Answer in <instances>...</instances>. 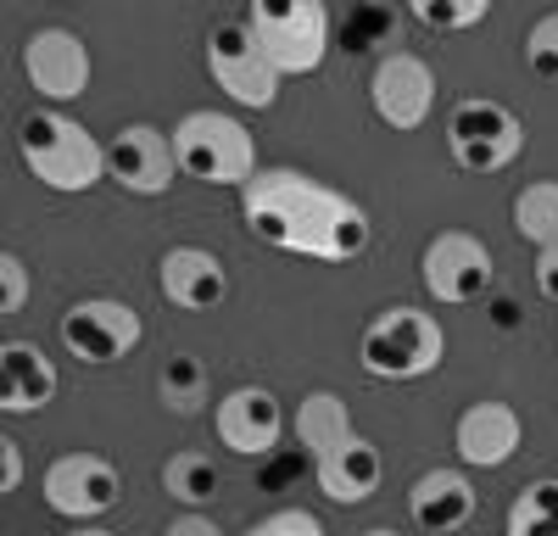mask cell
Instances as JSON below:
<instances>
[{
    "mask_svg": "<svg viewBox=\"0 0 558 536\" xmlns=\"http://www.w3.org/2000/svg\"><path fill=\"white\" fill-rule=\"evenodd\" d=\"M173 157L179 173L202 179V185H241L257 173V146L241 118L229 112H184L173 129Z\"/></svg>",
    "mask_w": 558,
    "mask_h": 536,
    "instance_id": "cell-4",
    "label": "cell"
},
{
    "mask_svg": "<svg viewBox=\"0 0 558 536\" xmlns=\"http://www.w3.org/2000/svg\"><path fill=\"white\" fill-rule=\"evenodd\" d=\"M363 536H402V531H391V525H375V531H363Z\"/></svg>",
    "mask_w": 558,
    "mask_h": 536,
    "instance_id": "cell-34",
    "label": "cell"
},
{
    "mask_svg": "<svg viewBox=\"0 0 558 536\" xmlns=\"http://www.w3.org/2000/svg\"><path fill=\"white\" fill-rule=\"evenodd\" d=\"M23 486V447L7 436L0 441V491H17Z\"/></svg>",
    "mask_w": 558,
    "mask_h": 536,
    "instance_id": "cell-31",
    "label": "cell"
},
{
    "mask_svg": "<svg viewBox=\"0 0 558 536\" xmlns=\"http://www.w3.org/2000/svg\"><path fill=\"white\" fill-rule=\"evenodd\" d=\"M140 336H146L140 313L112 296H89L62 313V346L78 364H118V357H129L140 346Z\"/></svg>",
    "mask_w": 558,
    "mask_h": 536,
    "instance_id": "cell-9",
    "label": "cell"
},
{
    "mask_svg": "<svg viewBox=\"0 0 558 536\" xmlns=\"http://www.w3.org/2000/svg\"><path fill=\"white\" fill-rule=\"evenodd\" d=\"M157 391H162V402H168L173 414H196L202 402H207V369H202V357L173 352L168 364H162V375H157Z\"/></svg>",
    "mask_w": 558,
    "mask_h": 536,
    "instance_id": "cell-23",
    "label": "cell"
},
{
    "mask_svg": "<svg viewBox=\"0 0 558 536\" xmlns=\"http://www.w3.org/2000/svg\"><path fill=\"white\" fill-rule=\"evenodd\" d=\"M508 536H558V525L542 520L525 498H514V509H508Z\"/></svg>",
    "mask_w": 558,
    "mask_h": 536,
    "instance_id": "cell-28",
    "label": "cell"
},
{
    "mask_svg": "<svg viewBox=\"0 0 558 536\" xmlns=\"http://www.w3.org/2000/svg\"><path fill=\"white\" fill-rule=\"evenodd\" d=\"M28 291H34L28 263H23L17 252H7V257H0V313H17V307L28 302Z\"/></svg>",
    "mask_w": 558,
    "mask_h": 536,
    "instance_id": "cell-27",
    "label": "cell"
},
{
    "mask_svg": "<svg viewBox=\"0 0 558 536\" xmlns=\"http://www.w3.org/2000/svg\"><path fill=\"white\" fill-rule=\"evenodd\" d=\"M447 151H452L458 168H470V173H502L525 151V123L502 101L470 96V101H458L452 118H447Z\"/></svg>",
    "mask_w": 558,
    "mask_h": 536,
    "instance_id": "cell-6",
    "label": "cell"
},
{
    "mask_svg": "<svg viewBox=\"0 0 558 536\" xmlns=\"http://www.w3.org/2000/svg\"><path fill=\"white\" fill-rule=\"evenodd\" d=\"M157 285L173 307L184 313H207L229 296V275H223V263L202 246H173L162 263H157Z\"/></svg>",
    "mask_w": 558,
    "mask_h": 536,
    "instance_id": "cell-17",
    "label": "cell"
},
{
    "mask_svg": "<svg viewBox=\"0 0 558 536\" xmlns=\"http://www.w3.org/2000/svg\"><path fill=\"white\" fill-rule=\"evenodd\" d=\"M246 28L279 78L313 73L330 51V7H318V0H257L246 12Z\"/></svg>",
    "mask_w": 558,
    "mask_h": 536,
    "instance_id": "cell-5",
    "label": "cell"
},
{
    "mask_svg": "<svg viewBox=\"0 0 558 536\" xmlns=\"http://www.w3.org/2000/svg\"><path fill=\"white\" fill-rule=\"evenodd\" d=\"M241 218L263 246L313 263H357L375 241L368 212L302 168H257L241 191Z\"/></svg>",
    "mask_w": 558,
    "mask_h": 536,
    "instance_id": "cell-1",
    "label": "cell"
},
{
    "mask_svg": "<svg viewBox=\"0 0 558 536\" xmlns=\"http://www.w3.org/2000/svg\"><path fill=\"white\" fill-rule=\"evenodd\" d=\"M39 491L62 520H96L123 498V480L101 453H62L51 470H45Z\"/></svg>",
    "mask_w": 558,
    "mask_h": 536,
    "instance_id": "cell-12",
    "label": "cell"
},
{
    "mask_svg": "<svg viewBox=\"0 0 558 536\" xmlns=\"http://www.w3.org/2000/svg\"><path fill=\"white\" fill-rule=\"evenodd\" d=\"M418 280L425 291L447 307H463V302H481L497 280V263H492V246L470 230H441L425 257H418Z\"/></svg>",
    "mask_w": 558,
    "mask_h": 536,
    "instance_id": "cell-8",
    "label": "cell"
},
{
    "mask_svg": "<svg viewBox=\"0 0 558 536\" xmlns=\"http://www.w3.org/2000/svg\"><path fill=\"white\" fill-rule=\"evenodd\" d=\"M162 486H168V498H179L184 509H202L218 498V464L207 453H173L162 464Z\"/></svg>",
    "mask_w": 558,
    "mask_h": 536,
    "instance_id": "cell-22",
    "label": "cell"
},
{
    "mask_svg": "<svg viewBox=\"0 0 558 536\" xmlns=\"http://www.w3.org/2000/svg\"><path fill=\"white\" fill-rule=\"evenodd\" d=\"M520 498L542 514V520H553L558 525V475H542V480H531L525 491H520Z\"/></svg>",
    "mask_w": 558,
    "mask_h": 536,
    "instance_id": "cell-29",
    "label": "cell"
},
{
    "mask_svg": "<svg viewBox=\"0 0 558 536\" xmlns=\"http://www.w3.org/2000/svg\"><path fill=\"white\" fill-rule=\"evenodd\" d=\"M536 291H542L547 302H558V246L536 252Z\"/></svg>",
    "mask_w": 558,
    "mask_h": 536,
    "instance_id": "cell-32",
    "label": "cell"
},
{
    "mask_svg": "<svg viewBox=\"0 0 558 536\" xmlns=\"http://www.w3.org/2000/svg\"><path fill=\"white\" fill-rule=\"evenodd\" d=\"M17 151L39 185H51L62 196H78L96 179H107V146L68 112H28L17 129Z\"/></svg>",
    "mask_w": 558,
    "mask_h": 536,
    "instance_id": "cell-2",
    "label": "cell"
},
{
    "mask_svg": "<svg viewBox=\"0 0 558 536\" xmlns=\"http://www.w3.org/2000/svg\"><path fill=\"white\" fill-rule=\"evenodd\" d=\"M173 173H179L173 134H162L157 123H123L107 141V179H118L134 196H168Z\"/></svg>",
    "mask_w": 558,
    "mask_h": 536,
    "instance_id": "cell-10",
    "label": "cell"
},
{
    "mask_svg": "<svg viewBox=\"0 0 558 536\" xmlns=\"http://www.w3.org/2000/svg\"><path fill=\"white\" fill-rule=\"evenodd\" d=\"M318 470V486H324V498L330 503H368L380 491V475H386V459H380V447L368 441V436H347L341 447H330L324 459H313Z\"/></svg>",
    "mask_w": 558,
    "mask_h": 536,
    "instance_id": "cell-18",
    "label": "cell"
},
{
    "mask_svg": "<svg viewBox=\"0 0 558 536\" xmlns=\"http://www.w3.org/2000/svg\"><path fill=\"white\" fill-rule=\"evenodd\" d=\"M241 536H324V525H318V514H307V509H274V514H263L257 525H246Z\"/></svg>",
    "mask_w": 558,
    "mask_h": 536,
    "instance_id": "cell-26",
    "label": "cell"
},
{
    "mask_svg": "<svg viewBox=\"0 0 558 536\" xmlns=\"http://www.w3.org/2000/svg\"><path fill=\"white\" fill-rule=\"evenodd\" d=\"M207 73L235 107H274L279 101V73L263 57V45L252 39L246 17H229L207 28Z\"/></svg>",
    "mask_w": 558,
    "mask_h": 536,
    "instance_id": "cell-7",
    "label": "cell"
},
{
    "mask_svg": "<svg viewBox=\"0 0 558 536\" xmlns=\"http://www.w3.org/2000/svg\"><path fill=\"white\" fill-rule=\"evenodd\" d=\"M0 397L12 414H39L57 397V364L34 341H7L0 346Z\"/></svg>",
    "mask_w": 558,
    "mask_h": 536,
    "instance_id": "cell-19",
    "label": "cell"
},
{
    "mask_svg": "<svg viewBox=\"0 0 558 536\" xmlns=\"http://www.w3.org/2000/svg\"><path fill=\"white\" fill-rule=\"evenodd\" d=\"M525 68L547 84H558V12L536 17V28L525 34Z\"/></svg>",
    "mask_w": 558,
    "mask_h": 536,
    "instance_id": "cell-25",
    "label": "cell"
},
{
    "mask_svg": "<svg viewBox=\"0 0 558 536\" xmlns=\"http://www.w3.org/2000/svg\"><path fill=\"white\" fill-rule=\"evenodd\" d=\"M368 101H375V118L391 129H418L436 107V73L425 57L413 51H386L368 73Z\"/></svg>",
    "mask_w": 558,
    "mask_h": 536,
    "instance_id": "cell-11",
    "label": "cell"
},
{
    "mask_svg": "<svg viewBox=\"0 0 558 536\" xmlns=\"http://www.w3.org/2000/svg\"><path fill=\"white\" fill-rule=\"evenodd\" d=\"M520 441H525V419L514 402H470L458 414V430H452L458 459L475 470H502L520 453Z\"/></svg>",
    "mask_w": 558,
    "mask_h": 536,
    "instance_id": "cell-15",
    "label": "cell"
},
{
    "mask_svg": "<svg viewBox=\"0 0 558 536\" xmlns=\"http://www.w3.org/2000/svg\"><path fill=\"white\" fill-rule=\"evenodd\" d=\"M213 430H218V441L229 447V453L263 459V453L279 447V436H286V409H279V397L268 386H235L218 402Z\"/></svg>",
    "mask_w": 558,
    "mask_h": 536,
    "instance_id": "cell-14",
    "label": "cell"
},
{
    "mask_svg": "<svg viewBox=\"0 0 558 536\" xmlns=\"http://www.w3.org/2000/svg\"><path fill=\"white\" fill-rule=\"evenodd\" d=\"M347 436H357L347 402H341L336 391H307L302 409H296V441L307 447L313 459H324V453H330V447H341Z\"/></svg>",
    "mask_w": 558,
    "mask_h": 536,
    "instance_id": "cell-20",
    "label": "cell"
},
{
    "mask_svg": "<svg viewBox=\"0 0 558 536\" xmlns=\"http://www.w3.org/2000/svg\"><path fill=\"white\" fill-rule=\"evenodd\" d=\"M475 509H481V491H475V480L463 475V470H425V475L413 480V491H408L413 525L430 531V536L463 531V525L475 520Z\"/></svg>",
    "mask_w": 558,
    "mask_h": 536,
    "instance_id": "cell-16",
    "label": "cell"
},
{
    "mask_svg": "<svg viewBox=\"0 0 558 536\" xmlns=\"http://www.w3.org/2000/svg\"><path fill=\"white\" fill-rule=\"evenodd\" d=\"M413 17L436 28V34H452V28H475L492 17V0H413Z\"/></svg>",
    "mask_w": 558,
    "mask_h": 536,
    "instance_id": "cell-24",
    "label": "cell"
},
{
    "mask_svg": "<svg viewBox=\"0 0 558 536\" xmlns=\"http://www.w3.org/2000/svg\"><path fill=\"white\" fill-rule=\"evenodd\" d=\"M447 357V330L436 325V313H418L408 302L380 307L368 319L363 341H357V364L363 375L375 380H418V375H436Z\"/></svg>",
    "mask_w": 558,
    "mask_h": 536,
    "instance_id": "cell-3",
    "label": "cell"
},
{
    "mask_svg": "<svg viewBox=\"0 0 558 536\" xmlns=\"http://www.w3.org/2000/svg\"><path fill=\"white\" fill-rule=\"evenodd\" d=\"M514 230L536 252L558 246V179H536V185H525L514 196Z\"/></svg>",
    "mask_w": 558,
    "mask_h": 536,
    "instance_id": "cell-21",
    "label": "cell"
},
{
    "mask_svg": "<svg viewBox=\"0 0 558 536\" xmlns=\"http://www.w3.org/2000/svg\"><path fill=\"white\" fill-rule=\"evenodd\" d=\"M162 536H223V531H218V520H213V514L184 509L179 520H168V525H162Z\"/></svg>",
    "mask_w": 558,
    "mask_h": 536,
    "instance_id": "cell-30",
    "label": "cell"
},
{
    "mask_svg": "<svg viewBox=\"0 0 558 536\" xmlns=\"http://www.w3.org/2000/svg\"><path fill=\"white\" fill-rule=\"evenodd\" d=\"M73 536H118V531H107V525H78Z\"/></svg>",
    "mask_w": 558,
    "mask_h": 536,
    "instance_id": "cell-33",
    "label": "cell"
},
{
    "mask_svg": "<svg viewBox=\"0 0 558 536\" xmlns=\"http://www.w3.org/2000/svg\"><path fill=\"white\" fill-rule=\"evenodd\" d=\"M23 73L45 101H78L89 89V45L73 28H34L23 39Z\"/></svg>",
    "mask_w": 558,
    "mask_h": 536,
    "instance_id": "cell-13",
    "label": "cell"
}]
</instances>
